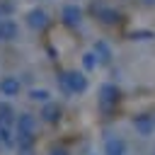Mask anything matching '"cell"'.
I'll return each mask as SVG.
<instances>
[{"label":"cell","instance_id":"cell-1","mask_svg":"<svg viewBox=\"0 0 155 155\" xmlns=\"http://www.w3.org/2000/svg\"><path fill=\"white\" fill-rule=\"evenodd\" d=\"M58 85L65 94H82L87 92L90 82H87V75L80 73V70H63L58 75Z\"/></svg>","mask_w":155,"mask_h":155},{"label":"cell","instance_id":"cell-2","mask_svg":"<svg viewBox=\"0 0 155 155\" xmlns=\"http://www.w3.org/2000/svg\"><path fill=\"white\" fill-rule=\"evenodd\" d=\"M34 133H36V116H31V114H19L17 121H15V136H17V140L34 138Z\"/></svg>","mask_w":155,"mask_h":155},{"label":"cell","instance_id":"cell-3","mask_svg":"<svg viewBox=\"0 0 155 155\" xmlns=\"http://www.w3.org/2000/svg\"><path fill=\"white\" fill-rule=\"evenodd\" d=\"M131 124H133L136 136H140V138H150V136L155 133V121H153L150 114H136Z\"/></svg>","mask_w":155,"mask_h":155},{"label":"cell","instance_id":"cell-4","mask_svg":"<svg viewBox=\"0 0 155 155\" xmlns=\"http://www.w3.org/2000/svg\"><path fill=\"white\" fill-rule=\"evenodd\" d=\"M61 19H63L65 27H80V22H82V7L78 2L63 5L61 7Z\"/></svg>","mask_w":155,"mask_h":155},{"label":"cell","instance_id":"cell-5","mask_svg":"<svg viewBox=\"0 0 155 155\" xmlns=\"http://www.w3.org/2000/svg\"><path fill=\"white\" fill-rule=\"evenodd\" d=\"M102 155H128V143L121 136H109L102 145Z\"/></svg>","mask_w":155,"mask_h":155},{"label":"cell","instance_id":"cell-6","mask_svg":"<svg viewBox=\"0 0 155 155\" xmlns=\"http://www.w3.org/2000/svg\"><path fill=\"white\" fill-rule=\"evenodd\" d=\"M24 19H27V24H29L34 31H39V29H46V24H48V12H46L44 7H31Z\"/></svg>","mask_w":155,"mask_h":155},{"label":"cell","instance_id":"cell-7","mask_svg":"<svg viewBox=\"0 0 155 155\" xmlns=\"http://www.w3.org/2000/svg\"><path fill=\"white\" fill-rule=\"evenodd\" d=\"M19 90H22L19 78H15V75H5V78H0V97H17Z\"/></svg>","mask_w":155,"mask_h":155},{"label":"cell","instance_id":"cell-8","mask_svg":"<svg viewBox=\"0 0 155 155\" xmlns=\"http://www.w3.org/2000/svg\"><path fill=\"white\" fill-rule=\"evenodd\" d=\"M19 36V24L15 19H0V41H15Z\"/></svg>","mask_w":155,"mask_h":155},{"label":"cell","instance_id":"cell-9","mask_svg":"<svg viewBox=\"0 0 155 155\" xmlns=\"http://www.w3.org/2000/svg\"><path fill=\"white\" fill-rule=\"evenodd\" d=\"M116 99H119V87L114 82H104L99 87V102L104 107H111V104H116Z\"/></svg>","mask_w":155,"mask_h":155},{"label":"cell","instance_id":"cell-10","mask_svg":"<svg viewBox=\"0 0 155 155\" xmlns=\"http://www.w3.org/2000/svg\"><path fill=\"white\" fill-rule=\"evenodd\" d=\"M94 15H97V19H102L104 24L119 22V12H116L114 7H107V5H94Z\"/></svg>","mask_w":155,"mask_h":155},{"label":"cell","instance_id":"cell-11","mask_svg":"<svg viewBox=\"0 0 155 155\" xmlns=\"http://www.w3.org/2000/svg\"><path fill=\"white\" fill-rule=\"evenodd\" d=\"M92 51H94V56L99 58V63H109V61L114 58V53H111V46H109L107 41H97V44L92 46Z\"/></svg>","mask_w":155,"mask_h":155},{"label":"cell","instance_id":"cell-12","mask_svg":"<svg viewBox=\"0 0 155 155\" xmlns=\"http://www.w3.org/2000/svg\"><path fill=\"white\" fill-rule=\"evenodd\" d=\"M41 116H44L46 121H56V119L61 116V107H58L56 102H46L44 109H41Z\"/></svg>","mask_w":155,"mask_h":155},{"label":"cell","instance_id":"cell-13","mask_svg":"<svg viewBox=\"0 0 155 155\" xmlns=\"http://www.w3.org/2000/svg\"><path fill=\"white\" fill-rule=\"evenodd\" d=\"M48 97H51V92L44 90V87H31V90H29V99H31V102H41V104H46Z\"/></svg>","mask_w":155,"mask_h":155},{"label":"cell","instance_id":"cell-14","mask_svg":"<svg viewBox=\"0 0 155 155\" xmlns=\"http://www.w3.org/2000/svg\"><path fill=\"white\" fill-rule=\"evenodd\" d=\"M0 143L2 145H15L17 143V136H12V131H10V126L7 124H0Z\"/></svg>","mask_w":155,"mask_h":155},{"label":"cell","instance_id":"cell-15","mask_svg":"<svg viewBox=\"0 0 155 155\" xmlns=\"http://www.w3.org/2000/svg\"><path fill=\"white\" fill-rule=\"evenodd\" d=\"M97 65H99V58L94 56V51H85V53H82V68L90 73V70H94Z\"/></svg>","mask_w":155,"mask_h":155},{"label":"cell","instance_id":"cell-16","mask_svg":"<svg viewBox=\"0 0 155 155\" xmlns=\"http://www.w3.org/2000/svg\"><path fill=\"white\" fill-rule=\"evenodd\" d=\"M12 114H15V111H12V107H10L7 102H2V104H0V124H10Z\"/></svg>","mask_w":155,"mask_h":155},{"label":"cell","instance_id":"cell-17","mask_svg":"<svg viewBox=\"0 0 155 155\" xmlns=\"http://www.w3.org/2000/svg\"><path fill=\"white\" fill-rule=\"evenodd\" d=\"M10 12H12V5L10 2H0V19H7Z\"/></svg>","mask_w":155,"mask_h":155},{"label":"cell","instance_id":"cell-18","mask_svg":"<svg viewBox=\"0 0 155 155\" xmlns=\"http://www.w3.org/2000/svg\"><path fill=\"white\" fill-rule=\"evenodd\" d=\"M51 155H68V150H65V148H53Z\"/></svg>","mask_w":155,"mask_h":155},{"label":"cell","instance_id":"cell-19","mask_svg":"<svg viewBox=\"0 0 155 155\" xmlns=\"http://www.w3.org/2000/svg\"><path fill=\"white\" fill-rule=\"evenodd\" d=\"M143 2H145V5H155V0H143Z\"/></svg>","mask_w":155,"mask_h":155},{"label":"cell","instance_id":"cell-20","mask_svg":"<svg viewBox=\"0 0 155 155\" xmlns=\"http://www.w3.org/2000/svg\"><path fill=\"white\" fill-rule=\"evenodd\" d=\"M153 121H155V114H153Z\"/></svg>","mask_w":155,"mask_h":155},{"label":"cell","instance_id":"cell-21","mask_svg":"<svg viewBox=\"0 0 155 155\" xmlns=\"http://www.w3.org/2000/svg\"><path fill=\"white\" fill-rule=\"evenodd\" d=\"M0 145H2V143H0Z\"/></svg>","mask_w":155,"mask_h":155}]
</instances>
